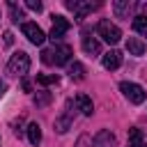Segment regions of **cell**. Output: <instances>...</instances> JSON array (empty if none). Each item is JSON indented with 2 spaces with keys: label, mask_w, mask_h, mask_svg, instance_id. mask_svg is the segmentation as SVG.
Segmentation results:
<instances>
[{
  "label": "cell",
  "mask_w": 147,
  "mask_h": 147,
  "mask_svg": "<svg viewBox=\"0 0 147 147\" xmlns=\"http://www.w3.org/2000/svg\"><path fill=\"white\" fill-rule=\"evenodd\" d=\"M21 30H23V34L28 37V41H30V44H34V46H41V44H44V39H46L44 30H41L37 23H23V25H21Z\"/></svg>",
  "instance_id": "obj_7"
},
{
  "label": "cell",
  "mask_w": 147,
  "mask_h": 147,
  "mask_svg": "<svg viewBox=\"0 0 147 147\" xmlns=\"http://www.w3.org/2000/svg\"><path fill=\"white\" fill-rule=\"evenodd\" d=\"M96 32H99V37H101L106 44H117V41L122 39V30H119L115 23H110V21H101V23L96 25Z\"/></svg>",
  "instance_id": "obj_4"
},
{
  "label": "cell",
  "mask_w": 147,
  "mask_h": 147,
  "mask_svg": "<svg viewBox=\"0 0 147 147\" xmlns=\"http://www.w3.org/2000/svg\"><path fill=\"white\" fill-rule=\"evenodd\" d=\"M74 101H76V108H78L83 115H92V113H94V103H92V99H90L87 94L80 92V94H76Z\"/></svg>",
  "instance_id": "obj_12"
},
{
  "label": "cell",
  "mask_w": 147,
  "mask_h": 147,
  "mask_svg": "<svg viewBox=\"0 0 147 147\" xmlns=\"http://www.w3.org/2000/svg\"><path fill=\"white\" fill-rule=\"evenodd\" d=\"M28 140H30L32 145H39V142H41V129H39L37 122H30V124H28Z\"/></svg>",
  "instance_id": "obj_16"
},
{
  "label": "cell",
  "mask_w": 147,
  "mask_h": 147,
  "mask_svg": "<svg viewBox=\"0 0 147 147\" xmlns=\"http://www.w3.org/2000/svg\"><path fill=\"white\" fill-rule=\"evenodd\" d=\"M37 83L39 85H57V76L55 74H39L37 76Z\"/></svg>",
  "instance_id": "obj_19"
},
{
  "label": "cell",
  "mask_w": 147,
  "mask_h": 147,
  "mask_svg": "<svg viewBox=\"0 0 147 147\" xmlns=\"http://www.w3.org/2000/svg\"><path fill=\"white\" fill-rule=\"evenodd\" d=\"M23 90H25V92H30V90H32V85H30V80H23Z\"/></svg>",
  "instance_id": "obj_24"
},
{
  "label": "cell",
  "mask_w": 147,
  "mask_h": 147,
  "mask_svg": "<svg viewBox=\"0 0 147 147\" xmlns=\"http://www.w3.org/2000/svg\"><path fill=\"white\" fill-rule=\"evenodd\" d=\"M71 106H74V101L69 99V101L64 103V113L55 119V131H57V133H67V131L71 129V122H74V110H71Z\"/></svg>",
  "instance_id": "obj_6"
},
{
  "label": "cell",
  "mask_w": 147,
  "mask_h": 147,
  "mask_svg": "<svg viewBox=\"0 0 147 147\" xmlns=\"http://www.w3.org/2000/svg\"><path fill=\"white\" fill-rule=\"evenodd\" d=\"M133 30L140 37H147V16H136L133 18Z\"/></svg>",
  "instance_id": "obj_18"
},
{
  "label": "cell",
  "mask_w": 147,
  "mask_h": 147,
  "mask_svg": "<svg viewBox=\"0 0 147 147\" xmlns=\"http://www.w3.org/2000/svg\"><path fill=\"white\" fill-rule=\"evenodd\" d=\"M113 11L119 18H129V14L133 11V2L131 0H115L113 2Z\"/></svg>",
  "instance_id": "obj_11"
},
{
  "label": "cell",
  "mask_w": 147,
  "mask_h": 147,
  "mask_svg": "<svg viewBox=\"0 0 147 147\" xmlns=\"http://www.w3.org/2000/svg\"><path fill=\"white\" fill-rule=\"evenodd\" d=\"M101 64H103V69H108V71L119 69V64H122V53H119V51H108V53H103V55H101Z\"/></svg>",
  "instance_id": "obj_9"
},
{
  "label": "cell",
  "mask_w": 147,
  "mask_h": 147,
  "mask_svg": "<svg viewBox=\"0 0 147 147\" xmlns=\"http://www.w3.org/2000/svg\"><path fill=\"white\" fill-rule=\"evenodd\" d=\"M67 30H69V21L64 16H53V28H51L48 37L53 39V44H57V41H62V37L67 34Z\"/></svg>",
  "instance_id": "obj_8"
},
{
  "label": "cell",
  "mask_w": 147,
  "mask_h": 147,
  "mask_svg": "<svg viewBox=\"0 0 147 147\" xmlns=\"http://www.w3.org/2000/svg\"><path fill=\"white\" fill-rule=\"evenodd\" d=\"M69 78H71V80H83V78H85V67H83L80 62L69 64Z\"/></svg>",
  "instance_id": "obj_17"
},
{
  "label": "cell",
  "mask_w": 147,
  "mask_h": 147,
  "mask_svg": "<svg viewBox=\"0 0 147 147\" xmlns=\"http://www.w3.org/2000/svg\"><path fill=\"white\" fill-rule=\"evenodd\" d=\"M119 90H122V94L131 101V103H142L145 99H147V92L138 85V83H131V80H122L119 83Z\"/></svg>",
  "instance_id": "obj_3"
},
{
  "label": "cell",
  "mask_w": 147,
  "mask_h": 147,
  "mask_svg": "<svg viewBox=\"0 0 147 147\" xmlns=\"http://www.w3.org/2000/svg\"><path fill=\"white\" fill-rule=\"evenodd\" d=\"M28 69H30V55L23 51L14 53L7 62V74H11V76H25Z\"/></svg>",
  "instance_id": "obj_2"
},
{
  "label": "cell",
  "mask_w": 147,
  "mask_h": 147,
  "mask_svg": "<svg viewBox=\"0 0 147 147\" xmlns=\"http://www.w3.org/2000/svg\"><path fill=\"white\" fill-rule=\"evenodd\" d=\"M142 147H147V145H142Z\"/></svg>",
  "instance_id": "obj_26"
},
{
  "label": "cell",
  "mask_w": 147,
  "mask_h": 147,
  "mask_svg": "<svg viewBox=\"0 0 147 147\" xmlns=\"http://www.w3.org/2000/svg\"><path fill=\"white\" fill-rule=\"evenodd\" d=\"M142 131L140 129H129V136H126V147H142Z\"/></svg>",
  "instance_id": "obj_15"
},
{
  "label": "cell",
  "mask_w": 147,
  "mask_h": 147,
  "mask_svg": "<svg viewBox=\"0 0 147 147\" xmlns=\"http://www.w3.org/2000/svg\"><path fill=\"white\" fill-rule=\"evenodd\" d=\"M9 11H11V21H21L23 18V9L21 7H16V2H9Z\"/></svg>",
  "instance_id": "obj_20"
},
{
  "label": "cell",
  "mask_w": 147,
  "mask_h": 147,
  "mask_svg": "<svg viewBox=\"0 0 147 147\" xmlns=\"http://www.w3.org/2000/svg\"><path fill=\"white\" fill-rule=\"evenodd\" d=\"M51 101V92H41V94H34V103L37 106H46Z\"/></svg>",
  "instance_id": "obj_21"
},
{
  "label": "cell",
  "mask_w": 147,
  "mask_h": 147,
  "mask_svg": "<svg viewBox=\"0 0 147 147\" xmlns=\"http://www.w3.org/2000/svg\"><path fill=\"white\" fill-rule=\"evenodd\" d=\"M67 7L74 11L76 21H83L90 11H94L99 7V2H90V0H67Z\"/></svg>",
  "instance_id": "obj_5"
},
{
  "label": "cell",
  "mask_w": 147,
  "mask_h": 147,
  "mask_svg": "<svg viewBox=\"0 0 147 147\" xmlns=\"http://www.w3.org/2000/svg\"><path fill=\"white\" fill-rule=\"evenodd\" d=\"M5 90H7V85H5V80H0V96L5 94Z\"/></svg>",
  "instance_id": "obj_25"
},
{
  "label": "cell",
  "mask_w": 147,
  "mask_h": 147,
  "mask_svg": "<svg viewBox=\"0 0 147 147\" xmlns=\"http://www.w3.org/2000/svg\"><path fill=\"white\" fill-rule=\"evenodd\" d=\"M25 7H28V9H32V11H41V7H44V5H41L39 0H28V2H25Z\"/></svg>",
  "instance_id": "obj_22"
},
{
  "label": "cell",
  "mask_w": 147,
  "mask_h": 147,
  "mask_svg": "<svg viewBox=\"0 0 147 147\" xmlns=\"http://www.w3.org/2000/svg\"><path fill=\"white\" fill-rule=\"evenodd\" d=\"M69 57H71V46H67V44H57L55 48H48V51L41 53V62L44 64H55V67L67 64Z\"/></svg>",
  "instance_id": "obj_1"
},
{
  "label": "cell",
  "mask_w": 147,
  "mask_h": 147,
  "mask_svg": "<svg viewBox=\"0 0 147 147\" xmlns=\"http://www.w3.org/2000/svg\"><path fill=\"white\" fill-rule=\"evenodd\" d=\"M145 41L142 39H138V37H129L126 39V51H129V55H142L145 53Z\"/></svg>",
  "instance_id": "obj_13"
},
{
  "label": "cell",
  "mask_w": 147,
  "mask_h": 147,
  "mask_svg": "<svg viewBox=\"0 0 147 147\" xmlns=\"http://www.w3.org/2000/svg\"><path fill=\"white\" fill-rule=\"evenodd\" d=\"M83 51H85L87 55H99V53H101L99 39H94V37H83Z\"/></svg>",
  "instance_id": "obj_14"
},
{
  "label": "cell",
  "mask_w": 147,
  "mask_h": 147,
  "mask_svg": "<svg viewBox=\"0 0 147 147\" xmlns=\"http://www.w3.org/2000/svg\"><path fill=\"white\" fill-rule=\"evenodd\" d=\"M92 145H94V147H115V136H113L108 129H103V131H99V133L94 136Z\"/></svg>",
  "instance_id": "obj_10"
},
{
  "label": "cell",
  "mask_w": 147,
  "mask_h": 147,
  "mask_svg": "<svg viewBox=\"0 0 147 147\" xmlns=\"http://www.w3.org/2000/svg\"><path fill=\"white\" fill-rule=\"evenodd\" d=\"M11 41H14V34H11V32H9V30H7V32H5V44H7V46H9V44H11Z\"/></svg>",
  "instance_id": "obj_23"
}]
</instances>
